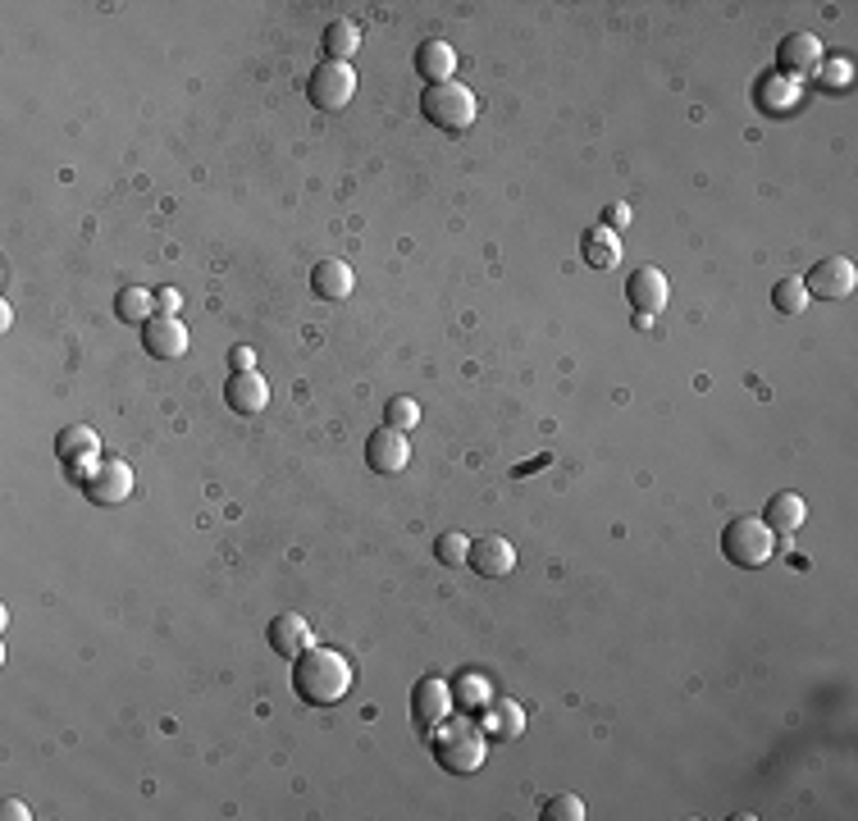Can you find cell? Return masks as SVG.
<instances>
[{
    "label": "cell",
    "mask_w": 858,
    "mask_h": 821,
    "mask_svg": "<svg viewBox=\"0 0 858 821\" xmlns=\"http://www.w3.org/2000/svg\"><path fill=\"white\" fill-rule=\"evenodd\" d=\"M429 749H435V762L448 771V776H475L489 758V735H485V726H475L470 716H448L443 726L429 735Z\"/></svg>",
    "instance_id": "cell-2"
},
{
    "label": "cell",
    "mask_w": 858,
    "mask_h": 821,
    "mask_svg": "<svg viewBox=\"0 0 858 821\" xmlns=\"http://www.w3.org/2000/svg\"><path fill=\"white\" fill-rule=\"evenodd\" d=\"M407 461H411V443H407L402 429L379 424L365 439V466L374 475H398V470H407Z\"/></svg>",
    "instance_id": "cell-9"
},
{
    "label": "cell",
    "mask_w": 858,
    "mask_h": 821,
    "mask_svg": "<svg viewBox=\"0 0 858 821\" xmlns=\"http://www.w3.org/2000/svg\"><path fill=\"white\" fill-rule=\"evenodd\" d=\"M466 557H470V539L457 535V529H443V535L435 539V561H439V566L457 570V566H466Z\"/></svg>",
    "instance_id": "cell-27"
},
{
    "label": "cell",
    "mask_w": 858,
    "mask_h": 821,
    "mask_svg": "<svg viewBox=\"0 0 858 821\" xmlns=\"http://www.w3.org/2000/svg\"><path fill=\"white\" fill-rule=\"evenodd\" d=\"M306 96H311V106L324 110V115L348 110L352 96H357V69H352V65H339V60L315 65V74H311V82H306Z\"/></svg>",
    "instance_id": "cell-5"
},
{
    "label": "cell",
    "mask_w": 858,
    "mask_h": 821,
    "mask_svg": "<svg viewBox=\"0 0 858 821\" xmlns=\"http://www.w3.org/2000/svg\"><path fill=\"white\" fill-rule=\"evenodd\" d=\"M14 324V311H10V302H0V329H10Z\"/></svg>",
    "instance_id": "cell-35"
},
{
    "label": "cell",
    "mask_w": 858,
    "mask_h": 821,
    "mask_svg": "<svg viewBox=\"0 0 858 821\" xmlns=\"http://www.w3.org/2000/svg\"><path fill=\"white\" fill-rule=\"evenodd\" d=\"M777 553V535L768 525H762V516H735L727 529H722V557L740 570H758V566H768Z\"/></svg>",
    "instance_id": "cell-4"
},
{
    "label": "cell",
    "mask_w": 858,
    "mask_h": 821,
    "mask_svg": "<svg viewBox=\"0 0 858 821\" xmlns=\"http://www.w3.org/2000/svg\"><path fill=\"white\" fill-rule=\"evenodd\" d=\"M56 452L65 466H74L78 479H87V466L101 461V439H97V429H87V424H65L56 433Z\"/></svg>",
    "instance_id": "cell-13"
},
{
    "label": "cell",
    "mask_w": 858,
    "mask_h": 821,
    "mask_svg": "<svg viewBox=\"0 0 858 821\" xmlns=\"http://www.w3.org/2000/svg\"><path fill=\"white\" fill-rule=\"evenodd\" d=\"M270 648H274L279 657L298 662L306 648H315V631H311V620H306L302 612H279V616L270 620Z\"/></svg>",
    "instance_id": "cell-14"
},
{
    "label": "cell",
    "mask_w": 858,
    "mask_h": 821,
    "mask_svg": "<svg viewBox=\"0 0 858 821\" xmlns=\"http://www.w3.org/2000/svg\"><path fill=\"white\" fill-rule=\"evenodd\" d=\"M544 817H548V821H581V817H585V803H581L576 794H553V799L544 803Z\"/></svg>",
    "instance_id": "cell-30"
},
{
    "label": "cell",
    "mask_w": 858,
    "mask_h": 821,
    "mask_svg": "<svg viewBox=\"0 0 858 821\" xmlns=\"http://www.w3.org/2000/svg\"><path fill=\"white\" fill-rule=\"evenodd\" d=\"M357 685V666L339 653V648H306L293 662V690L302 703L311 707H333L343 703Z\"/></svg>",
    "instance_id": "cell-1"
},
{
    "label": "cell",
    "mask_w": 858,
    "mask_h": 821,
    "mask_svg": "<svg viewBox=\"0 0 858 821\" xmlns=\"http://www.w3.org/2000/svg\"><path fill=\"white\" fill-rule=\"evenodd\" d=\"M82 493L97 502V507H119V502H128V493H133V466L119 461V457H101L97 466L87 470Z\"/></svg>",
    "instance_id": "cell-7"
},
{
    "label": "cell",
    "mask_w": 858,
    "mask_h": 821,
    "mask_svg": "<svg viewBox=\"0 0 858 821\" xmlns=\"http://www.w3.org/2000/svg\"><path fill=\"white\" fill-rule=\"evenodd\" d=\"M803 520H808V507L799 493H772V502L762 507V525H768L772 535H794Z\"/></svg>",
    "instance_id": "cell-21"
},
{
    "label": "cell",
    "mask_w": 858,
    "mask_h": 821,
    "mask_svg": "<svg viewBox=\"0 0 858 821\" xmlns=\"http://www.w3.org/2000/svg\"><path fill=\"white\" fill-rule=\"evenodd\" d=\"M818 78H822L827 91H849V87H854V65H849V60H822Z\"/></svg>",
    "instance_id": "cell-29"
},
{
    "label": "cell",
    "mask_w": 858,
    "mask_h": 821,
    "mask_svg": "<svg viewBox=\"0 0 858 821\" xmlns=\"http://www.w3.org/2000/svg\"><path fill=\"white\" fill-rule=\"evenodd\" d=\"M320 46H324V56L329 60H339V65H348L357 51H361V28L352 23V19H333L329 28H324V37H320Z\"/></svg>",
    "instance_id": "cell-22"
},
{
    "label": "cell",
    "mask_w": 858,
    "mask_h": 821,
    "mask_svg": "<svg viewBox=\"0 0 858 821\" xmlns=\"http://www.w3.org/2000/svg\"><path fill=\"white\" fill-rule=\"evenodd\" d=\"M420 115L435 124L439 133H466L480 115V101L466 82H435L420 91Z\"/></svg>",
    "instance_id": "cell-3"
},
{
    "label": "cell",
    "mask_w": 858,
    "mask_h": 821,
    "mask_svg": "<svg viewBox=\"0 0 858 821\" xmlns=\"http://www.w3.org/2000/svg\"><path fill=\"white\" fill-rule=\"evenodd\" d=\"M384 424H389V429H402V433L416 429V424H420V402H416V398H393V402L384 407Z\"/></svg>",
    "instance_id": "cell-28"
},
{
    "label": "cell",
    "mask_w": 858,
    "mask_h": 821,
    "mask_svg": "<svg viewBox=\"0 0 858 821\" xmlns=\"http://www.w3.org/2000/svg\"><path fill=\"white\" fill-rule=\"evenodd\" d=\"M228 365H233V370H256V352H252V348H233V352H228Z\"/></svg>",
    "instance_id": "cell-34"
},
{
    "label": "cell",
    "mask_w": 858,
    "mask_h": 821,
    "mask_svg": "<svg viewBox=\"0 0 858 821\" xmlns=\"http://www.w3.org/2000/svg\"><path fill=\"white\" fill-rule=\"evenodd\" d=\"M581 256H585L589 270H616V265H622V237H616L607 224L585 228V237H581Z\"/></svg>",
    "instance_id": "cell-20"
},
{
    "label": "cell",
    "mask_w": 858,
    "mask_h": 821,
    "mask_svg": "<svg viewBox=\"0 0 858 821\" xmlns=\"http://www.w3.org/2000/svg\"><path fill=\"white\" fill-rule=\"evenodd\" d=\"M772 306H777L781 315H803V311H808V287H803V278H794V274L777 278V287H772Z\"/></svg>",
    "instance_id": "cell-26"
},
{
    "label": "cell",
    "mask_w": 858,
    "mask_h": 821,
    "mask_svg": "<svg viewBox=\"0 0 858 821\" xmlns=\"http://www.w3.org/2000/svg\"><path fill=\"white\" fill-rule=\"evenodd\" d=\"M758 106L768 110V115H781V110L799 106V82H794V78H786V74L762 78V82H758Z\"/></svg>",
    "instance_id": "cell-24"
},
{
    "label": "cell",
    "mask_w": 858,
    "mask_h": 821,
    "mask_svg": "<svg viewBox=\"0 0 858 821\" xmlns=\"http://www.w3.org/2000/svg\"><path fill=\"white\" fill-rule=\"evenodd\" d=\"M803 287H808V297L845 302V297H854V287H858V265L849 256H827V261H818L813 270H808Z\"/></svg>",
    "instance_id": "cell-8"
},
{
    "label": "cell",
    "mask_w": 858,
    "mask_h": 821,
    "mask_svg": "<svg viewBox=\"0 0 858 821\" xmlns=\"http://www.w3.org/2000/svg\"><path fill=\"white\" fill-rule=\"evenodd\" d=\"M489 698H494V690H489V681H485V675H461V681H457V690H452V703L461 707V712H475V707H489Z\"/></svg>",
    "instance_id": "cell-25"
},
{
    "label": "cell",
    "mask_w": 858,
    "mask_h": 821,
    "mask_svg": "<svg viewBox=\"0 0 858 821\" xmlns=\"http://www.w3.org/2000/svg\"><path fill=\"white\" fill-rule=\"evenodd\" d=\"M311 287H315L320 302H348L352 287H357V274H352V265H343V261H320V265L311 270Z\"/></svg>",
    "instance_id": "cell-19"
},
{
    "label": "cell",
    "mask_w": 858,
    "mask_h": 821,
    "mask_svg": "<svg viewBox=\"0 0 858 821\" xmlns=\"http://www.w3.org/2000/svg\"><path fill=\"white\" fill-rule=\"evenodd\" d=\"M416 74L425 78V87L452 82V74H457V46L443 41V37L420 41V46H416Z\"/></svg>",
    "instance_id": "cell-17"
},
{
    "label": "cell",
    "mask_w": 858,
    "mask_h": 821,
    "mask_svg": "<svg viewBox=\"0 0 858 821\" xmlns=\"http://www.w3.org/2000/svg\"><path fill=\"white\" fill-rule=\"evenodd\" d=\"M603 224H607L612 233H616V228H626V224H631V206H626V202H612V206L603 211Z\"/></svg>",
    "instance_id": "cell-32"
},
{
    "label": "cell",
    "mask_w": 858,
    "mask_h": 821,
    "mask_svg": "<svg viewBox=\"0 0 858 821\" xmlns=\"http://www.w3.org/2000/svg\"><path fill=\"white\" fill-rule=\"evenodd\" d=\"M178 306H183L178 287H160V293H156V315H178Z\"/></svg>",
    "instance_id": "cell-31"
},
{
    "label": "cell",
    "mask_w": 858,
    "mask_h": 821,
    "mask_svg": "<svg viewBox=\"0 0 858 821\" xmlns=\"http://www.w3.org/2000/svg\"><path fill=\"white\" fill-rule=\"evenodd\" d=\"M0 817H6V821H28V817H32V808H28V803H19V799H6V803H0Z\"/></svg>",
    "instance_id": "cell-33"
},
{
    "label": "cell",
    "mask_w": 858,
    "mask_h": 821,
    "mask_svg": "<svg viewBox=\"0 0 858 821\" xmlns=\"http://www.w3.org/2000/svg\"><path fill=\"white\" fill-rule=\"evenodd\" d=\"M115 315H119L124 324H133V329L152 324V320H156V293H147V287H119Z\"/></svg>",
    "instance_id": "cell-23"
},
{
    "label": "cell",
    "mask_w": 858,
    "mask_h": 821,
    "mask_svg": "<svg viewBox=\"0 0 858 821\" xmlns=\"http://www.w3.org/2000/svg\"><path fill=\"white\" fill-rule=\"evenodd\" d=\"M822 60H827V51H822V41L813 37V32H790L786 41H781V56H777V65H781V74L786 78H813L818 69H822Z\"/></svg>",
    "instance_id": "cell-11"
},
{
    "label": "cell",
    "mask_w": 858,
    "mask_h": 821,
    "mask_svg": "<svg viewBox=\"0 0 858 821\" xmlns=\"http://www.w3.org/2000/svg\"><path fill=\"white\" fill-rule=\"evenodd\" d=\"M452 685L448 681H439V675H420L416 681V690H411V726L420 731V735H435L443 721L452 716Z\"/></svg>",
    "instance_id": "cell-6"
},
{
    "label": "cell",
    "mask_w": 858,
    "mask_h": 821,
    "mask_svg": "<svg viewBox=\"0 0 858 821\" xmlns=\"http://www.w3.org/2000/svg\"><path fill=\"white\" fill-rule=\"evenodd\" d=\"M480 726H485L489 740H520L526 735V707H520L516 698H489Z\"/></svg>",
    "instance_id": "cell-18"
},
{
    "label": "cell",
    "mask_w": 858,
    "mask_h": 821,
    "mask_svg": "<svg viewBox=\"0 0 858 821\" xmlns=\"http://www.w3.org/2000/svg\"><path fill=\"white\" fill-rule=\"evenodd\" d=\"M672 297V283L657 265H640L631 278H626V302L635 306V315H657Z\"/></svg>",
    "instance_id": "cell-15"
},
{
    "label": "cell",
    "mask_w": 858,
    "mask_h": 821,
    "mask_svg": "<svg viewBox=\"0 0 858 821\" xmlns=\"http://www.w3.org/2000/svg\"><path fill=\"white\" fill-rule=\"evenodd\" d=\"M224 407L237 416H261L270 407V383L256 370H233L224 379Z\"/></svg>",
    "instance_id": "cell-10"
},
{
    "label": "cell",
    "mask_w": 858,
    "mask_h": 821,
    "mask_svg": "<svg viewBox=\"0 0 858 821\" xmlns=\"http://www.w3.org/2000/svg\"><path fill=\"white\" fill-rule=\"evenodd\" d=\"M142 348H147V356H156V361H178V356H187V348H193V338H187V329L178 324V315H156L152 324H142Z\"/></svg>",
    "instance_id": "cell-12"
},
{
    "label": "cell",
    "mask_w": 858,
    "mask_h": 821,
    "mask_svg": "<svg viewBox=\"0 0 858 821\" xmlns=\"http://www.w3.org/2000/svg\"><path fill=\"white\" fill-rule=\"evenodd\" d=\"M466 566L485 579H503L516 570V548L503 539V535H485V539H470V557Z\"/></svg>",
    "instance_id": "cell-16"
}]
</instances>
